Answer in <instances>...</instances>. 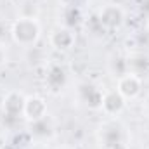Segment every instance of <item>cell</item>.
<instances>
[{
  "instance_id": "14",
  "label": "cell",
  "mask_w": 149,
  "mask_h": 149,
  "mask_svg": "<svg viewBox=\"0 0 149 149\" xmlns=\"http://www.w3.org/2000/svg\"><path fill=\"white\" fill-rule=\"evenodd\" d=\"M128 71V56H113L109 61V73L114 78H120Z\"/></svg>"
},
{
  "instance_id": "1",
  "label": "cell",
  "mask_w": 149,
  "mask_h": 149,
  "mask_svg": "<svg viewBox=\"0 0 149 149\" xmlns=\"http://www.w3.org/2000/svg\"><path fill=\"white\" fill-rule=\"evenodd\" d=\"M42 38V24L38 17H26L17 16L10 23V40L24 49L37 47V43Z\"/></svg>"
},
{
  "instance_id": "4",
  "label": "cell",
  "mask_w": 149,
  "mask_h": 149,
  "mask_svg": "<svg viewBox=\"0 0 149 149\" xmlns=\"http://www.w3.org/2000/svg\"><path fill=\"white\" fill-rule=\"evenodd\" d=\"M95 17H97V21H99V24L102 26L104 31H118L127 21V12L120 3L109 2V3H104L99 9Z\"/></svg>"
},
{
  "instance_id": "10",
  "label": "cell",
  "mask_w": 149,
  "mask_h": 149,
  "mask_svg": "<svg viewBox=\"0 0 149 149\" xmlns=\"http://www.w3.org/2000/svg\"><path fill=\"white\" fill-rule=\"evenodd\" d=\"M127 109V101L118 94L116 88H109V90H104V95H102V102H101V109L106 118H118L121 116Z\"/></svg>"
},
{
  "instance_id": "20",
  "label": "cell",
  "mask_w": 149,
  "mask_h": 149,
  "mask_svg": "<svg viewBox=\"0 0 149 149\" xmlns=\"http://www.w3.org/2000/svg\"><path fill=\"white\" fill-rule=\"evenodd\" d=\"M56 149H74L73 146H68V144H63V146H59V148H56Z\"/></svg>"
},
{
  "instance_id": "5",
  "label": "cell",
  "mask_w": 149,
  "mask_h": 149,
  "mask_svg": "<svg viewBox=\"0 0 149 149\" xmlns=\"http://www.w3.org/2000/svg\"><path fill=\"white\" fill-rule=\"evenodd\" d=\"M70 81V73L68 70L59 64V63H49L45 66V73H43V87L50 92V94H61Z\"/></svg>"
},
{
  "instance_id": "12",
  "label": "cell",
  "mask_w": 149,
  "mask_h": 149,
  "mask_svg": "<svg viewBox=\"0 0 149 149\" xmlns=\"http://www.w3.org/2000/svg\"><path fill=\"white\" fill-rule=\"evenodd\" d=\"M59 19H61L59 24L76 30V26L81 24V21H83V12H81L80 5H64L63 12L59 14Z\"/></svg>"
},
{
  "instance_id": "2",
  "label": "cell",
  "mask_w": 149,
  "mask_h": 149,
  "mask_svg": "<svg viewBox=\"0 0 149 149\" xmlns=\"http://www.w3.org/2000/svg\"><path fill=\"white\" fill-rule=\"evenodd\" d=\"M97 142L102 149H128L127 127L118 118H106L97 128Z\"/></svg>"
},
{
  "instance_id": "11",
  "label": "cell",
  "mask_w": 149,
  "mask_h": 149,
  "mask_svg": "<svg viewBox=\"0 0 149 149\" xmlns=\"http://www.w3.org/2000/svg\"><path fill=\"white\" fill-rule=\"evenodd\" d=\"M28 134L31 139H35L38 142H45V141H52L56 135V125L50 120V116L47 114L45 118L37 120L28 123Z\"/></svg>"
},
{
  "instance_id": "3",
  "label": "cell",
  "mask_w": 149,
  "mask_h": 149,
  "mask_svg": "<svg viewBox=\"0 0 149 149\" xmlns=\"http://www.w3.org/2000/svg\"><path fill=\"white\" fill-rule=\"evenodd\" d=\"M24 99L26 95L19 90H9L2 99V118L9 127L17 125L23 118L24 109Z\"/></svg>"
},
{
  "instance_id": "18",
  "label": "cell",
  "mask_w": 149,
  "mask_h": 149,
  "mask_svg": "<svg viewBox=\"0 0 149 149\" xmlns=\"http://www.w3.org/2000/svg\"><path fill=\"white\" fill-rule=\"evenodd\" d=\"M142 10L149 14V0H144V2H142Z\"/></svg>"
},
{
  "instance_id": "6",
  "label": "cell",
  "mask_w": 149,
  "mask_h": 149,
  "mask_svg": "<svg viewBox=\"0 0 149 149\" xmlns=\"http://www.w3.org/2000/svg\"><path fill=\"white\" fill-rule=\"evenodd\" d=\"M114 88L118 90V94L127 102L128 101H135L144 92V78L139 76V74H135V73H132V71H128V73H125L123 76L116 78V87Z\"/></svg>"
},
{
  "instance_id": "7",
  "label": "cell",
  "mask_w": 149,
  "mask_h": 149,
  "mask_svg": "<svg viewBox=\"0 0 149 149\" xmlns=\"http://www.w3.org/2000/svg\"><path fill=\"white\" fill-rule=\"evenodd\" d=\"M49 45L54 49V50H59V52H68L71 50L76 43V33L71 28H66L63 24H57L54 26L50 31H49Z\"/></svg>"
},
{
  "instance_id": "17",
  "label": "cell",
  "mask_w": 149,
  "mask_h": 149,
  "mask_svg": "<svg viewBox=\"0 0 149 149\" xmlns=\"http://www.w3.org/2000/svg\"><path fill=\"white\" fill-rule=\"evenodd\" d=\"M142 111L146 113L149 116V92L146 94V97H144V104H142Z\"/></svg>"
},
{
  "instance_id": "9",
  "label": "cell",
  "mask_w": 149,
  "mask_h": 149,
  "mask_svg": "<svg viewBox=\"0 0 149 149\" xmlns=\"http://www.w3.org/2000/svg\"><path fill=\"white\" fill-rule=\"evenodd\" d=\"M49 114V104H47V99L40 94H31V95H26L24 99V109H23V118L24 121L31 123V121H37L42 120Z\"/></svg>"
},
{
  "instance_id": "15",
  "label": "cell",
  "mask_w": 149,
  "mask_h": 149,
  "mask_svg": "<svg viewBox=\"0 0 149 149\" xmlns=\"http://www.w3.org/2000/svg\"><path fill=\"white\" fill-rule=\"evenodd\" d=\"M7 38H10V23L0 17V43H5Z\"/></svg>"
},
{
  "instance_id": "19",
  "label": "cell",
  "mask_w": 149,
  "mask_h": 149,
  "mask_svg": "<svg viewBox=\"0 0 149 149\" xmlns=\"http://www.w3.org/2000/svg\"><path fill=\"white\" fill-rule=\"evenodd\" d=\"M78 2H80V0H66L64 5H78Z\"/></svg>"
},
{
  "instance_id": "16",
  "label": "cell",
  "mask_w": 149,
  "mask_h": 149,
  "mask_svg": "<svg viewBox=\"0 0 149 149\" xmlns=\"http://www.w3.org/2000/svg\"><path fill=\"white\" fill-rule=\"evenodd\" d=\"M7 59H9V54H7V47H5V43H0V68L7 63Z\"/></svg>"
},
{
  "instance_id": "8",
  "label": "cell",
  "mask_w": 149,
  "mask_h": 149,
  "mask_svg": "<svg viewBox=\"0 0 149 149\" xmlns=\"http://www.w3.org/2000/svg\"><path fill=\"white\" fill-rule=\"evenodd\" d=\"M76 94H78V101L83 106H87L88 109H97V111L101 109L104 90L97 83H94V81H81V83H78Z\"/></svg>"
},
{
  "instance_id": "13",
  "label": "cell",
  "mask_w": 149,
  "mask_h": 149,
  "mask_svg": "<svg viewBox=\"0 0 149 149\" xmlns=\"http://www.w3.org/2000/svg\"><path fill=\"white\" fill-rule=\"evenodd\" d=\"M128 70L139 76H148L149 74V56L144 52H135L128 56Z\"/></svg>"
}]
</instances>
